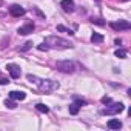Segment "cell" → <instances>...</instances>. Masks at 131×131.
Returning <instances> with one entry per match:
<instances>
[{
	"mask_svg": "<svg viewBox=\"0 0 131 131\" xmlns=\"http://www.w3.org/2000/svg\"><path fill=\"white\" fill-rule=\"evenodd\" d=\"M6 83H9L8 79H0V85H6Z\"/></svg>",
	"mask_w": 131,
	"mask_h": 131,
	"instance_id": "obj_21",
	"label": "cell"
},
{
	"mask_svg": "<svg viewBox=\"0 0 131 131\" xmlns=\"http://www.w3.org/2000/svg\"><path fill=\"white\" fill-rule=\"evenodd\" d=\"M32 31H34V25H32V23H26V25H23V26L19 28V34H22V36L31 34Z\"/></svg>",
	"mask_w": 131,
	"mask_h": 131,
	"instance_id": "obj_9",
	"label": "cell"
},
{
	"mask_svg": "<svg viewBox=\"0 0 131 131\" xmlns=\"http://www.w3.org/2000/svg\"><path fill=\"white\" fill-rule=\"evenodd\" d=\"M79 108H80V105H77L76 102H74V103H71V105H70V114L76 116V114L79 113Z\"/></svg>",
	"mask_w": 131,
	"mask_h": 131,
	"instance_id": "obj_13",
	"label": "cell"
},
{
	"mask_svg": "<svg viewBox=\"0 0 131 131\" xmlns=\"http://www.w3.org/2000/svg\"><path fill=\"white\" fill-rule=\"evenodd\" d=\"M110 26L114 31H125V29H129L131 28V23L128 20H119V22H111Z\"/></svg>",
	"mask_w": 131,
	"mask_h": 131,
	"instance_id": "obj_5",
	"label": "cell"
},
{
	"mask_svg": "<svg viewBox=\"0 0 131 131\" xmlns=\"http://www.w3.org/2000/svg\"><path fill=\"white\" fill-rule=\"evenodd\" d=\"M5 106H8V108L14 110V108L17 106V103H16V100H14V99H6V100H5Z\"/></svg>",
	"mask_w": 131,
	"mask_h": 131,
	"instance_id": "obj_14",
	"label": "cell"
},
{
	"mask_svg": "<svg viewBox=\"0 0 131 131\" xmlns=\"http://www.w3.org/2000/svg\"><path fill=\"white\" fill-rule=\"evenodd\" d=\"M57 31H62V32H68V34H73L70 29H67V28L63 26V25H59V26H57Z\"/></svg>",
	"mask_w": 131,
	"mask_h": 131,
	"instance_id": "obj_17",
	"label": "cell"
},
{
	"mask_svg": "<svg viewBox=\"0 0 131 131\" xmlns=\"http://www.w3.org/2000/svg\"><path fill=\"white\" fill-rule=\"evenodd\" d=\"M45 43L48 45V48H49V46H51V48H71V46H73L71 42L65 40V39H62V37H57V36H49V37H46V39H45Z\"/></svg>",
	"mask_w": 131,
	"mask_h": 131,
	"instance_id": "obj_1",
	"label": "cell"
},
{
	"mask_svg": "<svg viewBox=\"0 0 131 131\" xmlns=\"http://www.w3.org/2000/svg\"><path fill=\"white\" fill-rule=\"evenodd\" d=\"M108 128L110 129H119V128H122V122L117 119H111V120H108Z\"/></svg>",
	"mask_w": 131,
	"mask_h": 131,
	"instance_id": "obj_11",
	"label": "cell"
},
{
	"mask_svg": "<svg viewBox=\"0 0 131 131\" xmlns=\"http://www.w3.org/2000/svg\"><path fill=\"white\" fill-rule=\"evenodd\" d=\"M39 49H40V51H46V49H48V46L43 43V45H39Z\"/></svg>",
	"mask_w": 131,
	"mask_h": 131,
	"instance_id": "obj_20",
	"label": "cell"
},
{
	"mask_svg": "<svg viewBox=\"0 0 131 131\" xmlns=\"http://www.w3.org/2000/svg\"><path fill=\"white\" fill-rule=\"evenodd\" d=\"M31 46H32V43H31V42H26V43H25V46H22V48H20V51H28Z\"/></svg>",
	"mask_w": 131,
	"mask_h": 131,
	"instance_id": "obj_18",
	"label": "cell"
},
{
	"mask_svg": "<svg viewBox=\"0 0 131 131\" xmlns=\"http://www.w3.org/2000/svg\"><path fill=\"white\" fill-rule=\"evenodd\" d=\"M9 14H11L13 17H20V16L25 14V9H23L20 5H13V6L9 8Z\"/></svg>",
	"mask_w": 131,
	"mask_h": 131,
	"instance_id": "obj_7",
	"label": "cell"
},
{
	"mask_svg": "<svg viewBox=\"0 0 131 131\" xmlns=\"http://www.w3.org/2000/svg\"><path fill=\"white\" fill-rule=\"evenodd\" d=\"M91 42H93V43H102V42H103V36L99 34V32H94V34L91 36Z\"/></svg>",
	"mask_w": 131,
	"mask_h": 131,
	"instance_id": "obj_12",
	"label": "cell"
},
{
	"mask_svg": "<svg viewBox=\"0 0 131 131\" xmlns=\"http://www.w3.org/2000/svg\"><path fill=\"white\" fill-rule=\"evenodd\" d=\"M60 5H62V8L67 13H73L74 11V2H73V0H62Z\"/></svg>",
	"mask_w": 131,
	"mask_h": 131,
	"instance_id": "obj_8",
	"label": "cell"
},
{
	"mask_svg": "<svg viewBox=\"0 0 131 131\" xmlns=\"http://www.w3.org/2000/svg\"><path fill=\"white\" fill-rule=\"evenodd\" d=\"M102 103L108 105V103H111V99H110V97H102Z\"/></svg>",
	"mask_w": 131,
	"mask_h": 131,
	"instance_id": "obj_19",
	"label": "cell"
},
{
	"mask_svg": "<svg viewBox=\"0 0 131 131\" xmlns=\"http://www.w3.org/2000/svg\"><path fill=\"white\" fill-rule=\"evenodd\" d=\"M116 57H119V59H125V57H126V51H123V49H117V51H116Z\"/></svg>",
	"mask_w": 131,
	"mask_h": 131,
	"instance_id": "obj_16",
	"label": "cell"
},
{
	"mask_svg": "<svg viewBox=\"0 0 131 131\" xmlns=\"http://www.w3.org/2000/svg\"><path fill=\"white\" fill-rule=\"evenodd\" d=\"M36 108H37L40 113H48V111H49V108H48L45 103H37V105H36Z\"/></svg>",
	"mask_w": 131,
	"mask_h": 131,
	"instance_id": "obj_15",
	"label": "cell"
},
{
	"mask_svg": "<svg viewBox=\"0 0 131 131\" xmlns=\"http://www.w3.org/2000/svg\"><path fill=\"white\" fill-rule=\"evenodd\" d=\"M56 67H57L59 71L68 73V74H73V73L76 71V65H74L73 62H70V60H60V62L56 63Z\"/></svg>",
	"mask_w": 131,
	"mask_h": 131,
	"instance_id": "obj_2",
	"label": "cell"
},
{
	"mask_svg": "<svg viewBox=\"0 0 131 131\" xmlns=\"http://www.w3.org/2000/svg\"><path fill=\"white\" fill-rule=\"evenodd\" d=\"M26 94L23 91H11L9 93V99H14V100H25Z\"/></svg>",
	"mask_w": 131,
	"mask_h": 131,
	"instance_id": "obj_10",
	"label": "cell"
},
{
	"mask_svg": "<svg viewBox=\"0 0 131 131\" xmlns=\"http://www.w3.org/2000/svg\"><path fill=\"white\" fill-rule=\"evenodd\" d=\"M6 70H8V73H9V76H11L13 79H19V77H20V74H22L20 67H19V65H14V63L6 65Z\"/></svg>",
	"mask_w": 131,
	"mask_h": 131,
	"instance_id": "obj_6",
	"label": "cell"
},
{
	"mask_svg": "<svg viewBox=\"0 0 131 131\" xmlns=\"http://www.w3.org/2000/svg\"><path fill=\"white\" fill-rule=\"evenodd\" d=\"M37 85H39L40 91H43V93H52V91L59 90V83L54 80H42L40 79V82Z\"/></svg>",
	"mask_w": 131,
	"mask_h": 131,
	"instance_id": "obj_3",
	"label": "cell"
},
{
	"mask_svg": "<svg viewBox=\"0 0 131 131\" xmlns=\"http://www.w3.org/2000/svg\"><path fill=\"white\" fill-rule=\"evenodd\" d=\"M123 111V103H111L110 106H106V108H103L102 111H100V114H106V116H113V114H119V113H122Z\"/></svg>",
	"mask_w": 131,
	"mask_h": 131,
	"instance_id": "obj_4",
	"label": "cell"
}]
</instances>
